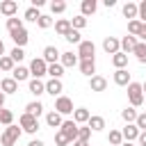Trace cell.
<instances>
[{"label":"cell","instance_id":"obj_1","mask_svg":"<svg viewBox=\"0 0 146 146\" xmlns=\"http://www.w3.org/2000/svg\"><path fill=\"white\" fill-rule=\"evenodd\" d=\"M128 100H130V107L144 105L146 96H144V87H141L139 82H130V84H128Z\"/></svg>","mask_w":146,"mask_h":146},{"label":"cell","instance_id":"obj_2","mask_svg":"<svg viewBox=\"0 0 146 146\" xmlns=\"http://www.w3.org/2000/svg\"><path fill=\"white\" fill-rule=\"evenodd\" d=\"M21 125H7L5 130H2V137H0V146H14L18 139H21Z\"/></svg>","mask_w":146,"mask_h":146},{"label":"cell","instance_id":"obj_3","mask_svg":"<svg viewBox=\"0 0 146 146\" xmlns=\"http://www.w3.org/2000/svg\"><path fill=\"white\" fill-rule=\"evenodd\" d=\"M18 125H21V130L23 132H27V135H34L36 130H39V119L36 116H32V114H21V119H18Z\"/></svg>","mask_w":146,"mask_h":146},{"label":"cell","instance_id":"obj_4","mask_svg":"<svg viewBox=\"0 0 146 146\" xmlns=\"http://www.w3.org/2000/svg\"><path fill=\"white\" fill-rule=\"evenodd\" d=\"M30 75L36 78V80H41L43 75H48V64L43 62V57H34L30 62Z\"/></svg>","mask_w":146,"mask_h":146},{"label":"cell","instance_id":"obj_5","mask_svg":"<svg viewBox=\"0 0 146 146\" xmlns=\"http://www.w3.org/2000/svg\"><path fill=\"white\" fill-rule=\"evenodd\" d=\"M55 112H59L62 116H66V114H73V112H75V107H73V100H71L68 96H59V98L55 100Z\"/></svg>","mask_w":146,"mask_h":146},{"label":"cell","instance_id":"obj_6","mask_svg":"<svg viewBox=\"0 0 146 146\" xmlns=\"http://www.w3.org/2000/svg\"><path fill=\"white\" fill-rule=\"evenodd\" d=\"M59 130H62V132H64V135H66V137L71 139V144H73V141L78 139V132H80V125H78V123H75L73 119H66V121L62 123V128H59Z\"/></svg>","mask_w":146,"mask_h":146},{"label":"cell","instance_id":"obj_7","mask_svg":"<svg viewBox=\"0 0 146 146\" xmlns=\"http://www.w3.org/2000/svg\"><path fill=\"white\" fill-rule=\"evenodd\" d=\"M94 55H96V46H94V41H82L80 46H78V57L80 59H94Z\"/></svg>","mask_w":146,"mask_h":146},{"label":"cell","instance_id":"obj_8","mask_svg":"<svg viewBox=\"0 0 146 146\" xmlns=\"http://www.w3.org/2000/svg\"><path fill=\"white\" fill-rule=\"evenodd\" d=\"M103 50H105L107 55L121 52V39H116V36H105V39H103Z\"/></svg>","mask_w":146,"mask_h":146},{"label":"cell","instance_id":"obj_9","mask_svg":"<svg viewBox=\"0 0 146 146\" xmlns=\"http://www.w3.org/2000/svg\"><path fill=\"white\" fill-rule=\"evenodd\" d=\"M16 11H18V2H16V0H2V2H0V14H2V16L14 18Z\"/></svg>","mask_w":146,"mask_h":146},{"label":"cell","instance_id":"obj_10","mask_svg":"<svg viewBox=\"0 0 146 146\" xmlns=\"http://www.w3.org/2000/svg\"><path fill=\"white\" fill-rule=\"evenodd\" d=\"M9 36H11V41L16 43V48H23V46L30 41V34H27L25 27H21V30H16V32H9Z\"/></svg>","mask_w":146,"mask_h":146},{"label":"cell","instance_id":"obj_11","mask_svg":"<svg viewBox=\"0 0 146 146\" xmlns=\"http://www.w3.org/2000/svg\"><path fill=\"white\" fill-rule=\"evenodd\" d=\"M59 57H62V52L57 50V46H46L43 48V62L46 64H57Z\"/></svg>","mask_w":146,"mask_h":146},{"label":"cell","instance_id":"obj_12","mask_svg":"<svg viewBox=\"0 0 146 146\" xmlns=\"http://www.w3.org/2000/svg\"><path fill=\"white\" fill-rule=\"evenodd\" d=\"M59 64H62L64 68H73V66H78V64H80V57H78V55H73L71 50H66V52H62Z\"/></svg>","mask_w":146,"mask_h":146},{"label":"cell","instance_id":"obj_13","mask_svg":"<svg viewBox=\"0 0 146 146\" xmlns=\"http://www.w3.org/2000/svg\"><path fill=\"white\" fill-rule=\"evenodd\" d=\"M80 73L87 75V78H94L96 75V59H80Z\"/></svg>","mask_w":146,"mask_h":146},{"label":"cell","instance_id":"obj_14","mask_svg":"<svg viewBox=\"0 0 146 146\" xmlns=\"http://www.w3.org/2000/svg\"><path fill=\"white\" fill-rule=\"evenodd\" d=\"M139 132H141V130H139L135 123H125V128L121 130V135H123V141H137Z\"/></svg>","mask_w":146,"mask_h":146},{"label":"cell","instance_id":"obj_15","mask_svg":"<svg viewBox=\"0 0 146 146\" xmlns=\"http://www.w3.org/2000/svg\"><path fill=\"white\" fill-rule=\"evenodd\" d=\"M132 80H130V73H128V68H116L114 71V84H119V87H128Z\"/></svg>","mask_w":146,"mask_h":146},{"label":"cell","instance_id":"obj_16","mask_svg":"<svg viewBox=\"0 0 146 146\" xmlns=\"http://www.w3.org/2000/svg\"><path fill=\"white\" fill-rule=\"evenodd\" d=\"M0 91L7 96V94H16L18 91V82L14 80V78H2L0 80Z\"/></svg>","mask_w":146,"mask_h":146},{"label":"cell","instance_id":"obj_17","mask_svg":"<svg viewBox=\"0 0 146 146\" xmlns=\"http://www.w3.org/2000/svg\"><path fill=\"white\" fill-rule=\"evenodd\" d=\"M62 91H64V84H62V80H48L46 82V94H50V96H62Z\"/></svg>","mask_w":146,"mask_h":146},{"label":"cell","instance_id":"obj_18","mask_svg":"<svg viewBox=\"0 0 146 146\" xmlns=\"http://www.w3.org/2000/svg\"><path fill=\"white\" fill-rule=\"evenodd\" d=\"M96 9H98V2H96V0H82V2H80V14H82L84 18H87V16H94Z\"/></svg>","mask_w":146,"mask_h":146},{"label":"cell","instance_id":"obj_19","mask_svg":"<svg viewBox=\"0 0 146 146\" xmlns=\"http://www.w3.org/2000/svg\"><path fill=\"white\" fill-rule=\"evenodd\" d=\"M27 89H30V94L32 96H41V94H46V82H41V80H36V78H32L30 82H27Z\"/></svg>","mask_w":146,"mask_h":146},{"label":"cell","instance_id":"obj_20","mask_svg":"<svg viewBox=\"0 0 146 146\" xmlns=\"http://www.w3.org/2000/svg\"><path fill=\"white\" fill-rule=\"evenodd\" d=\"M89 89L91 91H105L107 89V80L103 75H94V78H89Z\"/></svg>","mask_w":146,"mask_h":146},{"label":"cell","instance_id":"obj_21","mask_svg":"<svg viewBox=\"0 0 146 146\" xmlns=\"http://www.w3.org/2000/svg\"><path fill=\"white\" fill-rule=\"evenodd\" d=\"M123 16L130 18V21H137V18H139V5H135V2H125V5H123Z\"/></svg>","mask_w":146,"mask_h":146},{"label":"cell","instance_id":"obj_22","mask_svg":"<svg viewBox=\"0 0 146 146\" xmlns=\"http://www.w3.org/2000/svg\"><path fill=\"white\" fill-rule=\"evenodd\" d=\"M137 43H139V41H137V36H130V34H128V36H123V39H121V52H125V55H128V52H132V50L137 48Z\"/></svg>","mask_w":146,"mask_h":146},{"label":"cell","instance_id":"obj_23","mask_svg":"<svg viewBox=\"0 0 146 146\" xmlns=\"http://www.w3.org/2000/svg\"><path fill=\"white\" fill-rule=\"evenodd\" d=\"M89 119H91V114H89V110L87 107H75V112H73V121L80 125V123H89Z\"/></svg>","mask_w":146,"mask_h":146},{"label":"cell","instance_id":"obj_24","mask_svg":"<svg viewBox=\"0 0 146 146\" xmlns=\"http://www.w3.org/2000/svg\"><path fill=\"white\" fill-rule=\"evenodd\" d=\"M46 123H48L50 128H62V123H64V119H62V114H59V112H55V110H50V112L46 114Z\"/></svg>","mask_w":146,"mask_h":146},{"label":"cell","instance_id":"obj_25","mask_svg":"<svg viewBox=\"0 0 146 146\" xmlns=\"http://www.w3.org/2000/svg\"><path fill=\"white\" fill-rule=\"evenodd\" d=\"M71 30H73V27H71V21H68V18H59V21L55 23V32L62 34V36H66Z\"/></svg>","mask_w":146,"mask_h":146},{"label":"cell","instance_id":"obj_26","mask_svg":"<svg viewBox=\"0 0 146 146\" xmlns=\"http://www.w3.org/2000/svg\"><path fill=\"white\" fill-rule=\"evenodd\" d=\"M11 78H14L16 82L27 80V78H30V66H16V68L11 71Z\"/></svg>","mask_w":146,"mask_h":146},{"label":"cell","instance_id":"obj_27","mask_svg":"<svg viewBox=\"0 0 146 146\" xmlns=\"http://www.w3.org/2000/svg\"><path fill=\"white\" fill-rule=\"evenodd\" d=\"M25 114H32V116H36V119H39V116L43 114V105H41L39 100H32V103H27V105H25Z\"/></svg>","mask_w":146,"mask_h":146},{"label":"cell","instance_id":"obj_28","mask_svg":"<svg viewBox=\"0 0 146 146\" xmlns=\"http://www.w3.org/2000/svg\"><path fill=\"white\" fill-rule=\"evenodd\" d=\"M141 32H144V23H141L139 18L128 23V34H130V36H141Z\"/></svg>","mask_w":146,"mask_h":146},{"label":"cell","instance_id":"obj_29","mask_svg":"<svg viewBox=\"0 0 146 146\" xmlns=\"http://www.w3.org/2000/svg\"><path fill=\"white\" fill-rule=\"evenodd\" d=\"M48 75L52 78V80H62V75H64V66L57 62V64H48Z\"/></svg>","mask_w":146,"mask_h":146},{"label":"cell","instance_id":"obj_30","mask_svg":"<svg viewBox=\"0 0 146 146\" xmlns=\"http://www.w3.org/2000/svg\"><path fill=\"white\" fill-rule=\"evenodd\" d=\"M137 116H139V114H137V110H135V107H125V110H121V119H123L125 123H135V121H137Z\"/></svg>","mask_w":146,"mask_h":146},{"label":"cell","instance_id":"obj_31","mask_svg":"<svg viewBox=\"0 0 146 146\" xmlns=\"http://www.w3.org/2000/svg\"><path fill=\"white\" fill-rule=\"evenodd\" d=\"M16 68V62L9 57V55H5V57H0V71H5V73H11Z\"/></svg>","mask_w":146,"mask_h":146},{"label":"cell","instance_id":"obj_32","mask_svg":"<svg viewBox=\"0 0 146 146\" xmlns=\"http://www.w3.org/2000/svg\"><path fill=\"white\" fill-rule=\"evenodd\" d=\"M132 55L137 57V62H139V64H146V43H144V41H139V43H137V48L132 50Z\"/></svg>","mask_w":146,"mask_h":146},{"label":"cell","instance_id":"obj_33","mask_svg":"<svg viewBox=\"0 0 146 146\" xmlns=\"http://www.w3.org/2000/svg\"><path fill=\"white\" fill-rule=\"evenodd\" d=\"M112 64H114L116 68H125V66H128V55H125V52H116V55H112Z\"/></svg>","mask_w":146,"mask_h":146},{"label":"cell","instance_id":"obj_34","mask_svg":"<svg viewBox=\"0 0 146 146\" xmlns=\"http://www.w3.org/2000/svg\"><path fill=\"white\" fill-rule=\"evenodd\" d=\"M87 125H89V128H91L94 132H100V130L105 128V119H103V116H91Z\"/></svg>","mask_w":146,"mask_h":146},{"label":"cell","instance_id":"obj_35","mask_svg":"<svg viewBox=\"0 0 146 146\" xmlns=\"http://www.w3.org/2000/svg\"><path fill=\"white\" fill-rule=\"evenodd\" d=\"M0 123L2 125H11L14 123V112L7 107H0Z\"/></svg>","mask_w":146,"mask_h":146},{"label":"cell","instance_id":"obj_36","mask_svg":"<svg viewBox=\"0 0 146 146\" xmlns=\"http://www.w3.org/2000/svg\"><path fill=\"white\" fill-rule=\"evenodd\" d=\"M23 18H25V21H32V23H36V21L41 18V11H39L36 7H27V9H25V14H23Z\"/></svg>","mask_w":146,"mask_h":146},{"label":"cell","instance_id":"obj_37","mask_svg":"<svg viewBox=\"0 0 146 146\" xmlns=\"http://www.w3.org/2000/svg\"><path fill=\"white\" fill-rule=\"evenodd\" d=\"M107 141H110L112 146H121V144H123V135H121V130H110Z\"/></svg>","mask_w":146,"mask_h":146},{"label":"cell","instance_id":"obj_38","mask_svg":"<svg viewBox=\"0 0 146 146\" xmlns=\"http://www.w3.org/2000/svg\"><path fill=\"white\" fill-rule=\"evenodd\" d=\"M84 25H87V18H84L82 14H78V16H73V18H71V27H73V30H78V32H80Z\"/></svg>","mask_w":146,"mask_h":146},{"label":"cell","instance_id":"obj_39","mask_svg":"<svg viewBox=\"0 0 146 146\" xmlns=\"http://www.w3.org/2000/svg\"><path fill=\"white\" fill-rule=\"evenodd\" d=\"M21 27H25V25H23V18H16V16H14V18H7V30H9V32H16V30H21Z\"/></svg>","mask_w":146,"mask_h":146},{"label":"cell","instance_id":"obj_40","mask_svg":"<svg viewBox=\"0 0 146 146\" xmlns=\"http://www.w3.org/2000/svg\"><path fill=\"white\" fill-rule=\"evenodd\" d=\"M50 11L52 14H64L66 11V2L64 0H52L50 2Z\"/></svg>","mask_w":146,"mask_h":146},{"label":"cell","instance_id":"obj_41","mask_svg":"<svg viewBox=\"0 0 146 146\" xmlns=\"http://www.w3.org/2000/svg\"><path fill=\"white\" fill-rule=\"evenodd\" d=\"M68 144H71V139H68L62 130H57V132H55V146H68Z\"/></svg>","mask_w":146,"mask_h":146},{"label":"cell","instance_id":"obj_42","mask_svg":"<svg viewBox=\"0 0 146 146\" xmlns=\"http://www.w3.org/2000/svg\"><path fill=\"white\" fill-rule=\"evenodd\" d=\"M64 39H66L68 43H78V46L82 43V39H80V32H78V30H71V32H68V34H66Z\"/></svg>","mask_w":146,"mask_h":146},{"label":"cell","instance_id":"obj_43","mask_svg":"<svg viewBox=\"0 0 146 146\" xmlns=\"http://www.w3.org/2000/svg\"><path fill=\"white\" fill-rule=\"evenodd\" d=\"M9 57H11L14 62H21V59H25V50H23V48H16V46H14V48H11V52H9Z\"/></svg>","mask_w":146,"mask_h":146},{"label":"cell","instance_id":"obj_44","mask_svg":"<svg viewBox=\"0 0 146 146\" xmlns=\"http://www.w3.org/2000/svg\"><path fill=\"white\" fill-rule=\"evenodd\" d=\"M36 25H39L41 30H48V27L52 25V18H50V16H46V14H41V18L36 21Z\"/></svg>","mask_w":146,"mask_h":146},{"label":"cell","instance_id":"obj_45","mask_svg":"<svg viewBox=\"0 0 146 146\" xmlns=\"http://www.w3.org/2000/svg\"><path fill=\"white\" fill-rule=\"evenodd\" d=\"M135 125L141 130V132H146V112H141L139 116H137V121H135Z\"/></svg>","mask_w":146,"mask_h":146},{"label":"cell","instance_id":"obj_46","mask_svg":"<svg viewBox=\"0 0 146 146\" xmlns=\"http://www.w3.org/2000/svg\"><path fill=\"white\" fill-rule=\"evenodd\" d=\"M89 137H91V128H89V125L80 128V132H78V139H84V141H89Z\"/></svg>","mask_w":146,"mask_h":146},{"label":"cell","instance_id":"obj_47","mask_svg":"<svg viewBox=\"0 0 146 146\" xmlns=\"http://www.w3.org/2000/svg\"><path fill=\"white\" fill-rule=\"evenodd\" d=\"M139 21L146 25V0H141V2H139Z\"/></svg>","mask_w":146,"mask_h":146},{"label":"cell","instance_id":"obj_48","mask_svg":"<svg viewBox=\"0 0 146 146\" xmlns=\"http://www.w3.org/2000/svg\"><path fill=\"white\" fill-rule=\"evenodd\" d=\"M137 146H146V132H139V137H137Z\"/></svg>","mask_w":146,"mask_h":146},{"label":"cell","instance_id":"obj_49","mask_svg":"<svg viewBox=\"0 0 146 146\" xmlns=\"http://www.w3.org/2000/svg\"><path fill=\"white\" fill-rule=\"evenodd\" d=\"M43 5H46V2H43V0H32V7H36V9H41V7H43Z\"/></svg>","mask_w":146,"mask_h":146},{"label":"cell","instance_id":"obj_50","mask_svg":"<svg viewBox=\"0 0 146 146\" xmlns=\"http://www.w3.org/2000/svg\"><path fill=\"white\" fill-rule=\"evenodd\" d=\"M73 146H89V141H84V139H75Z\"/></svg>","mask_w":146,"mask_h":146},{"label":"cell","instance_id":"obj_51","mask_svg":"<svg viewBox=\"0 0 146 146\" xmlns=\"http://www.w3.org/2000/svg\"><path fill=\"white\" fill-rule=\"evenodd\" d=\"M27 146H43V141H41V139H32Z\"/></svg>","mask_w":146,"mask_h":146},{"label":"cell","instance_id":"obj_52","mask_svg":"<svg viewBox=\"0 0 146 146\" xmlns=\"http://www.w3.org/2000/svg\"><path fill=\"white\" fill-rule=\"evenodd\" d=\"M103 5H105V7H114V5H116V0H103Z\"/></svg>","mask_w":146,"mask_h":146},{"label":"cell","instance_id":"obj_53","mask_svg":"<svg viewBox=\"0 0 146 146\" xmlns=\"http://www.w3.org/2000/svg\"><path fill=\"white\" fill-rule=\"evenodd\" d=\"M5 98H7V96H5L2 91H0V107H5Z\"/></svg>","mask_w":146,"mask_h":146},{"label":"cell","instance_id":"obj_54","mask_svg":"<svg viewBox=\"0 0 146 146\" xmlns=\"http://www.w3.org/2000/svg\"><path fill=\"white\" fill-rule=\"evenodd\" d=\"M0 57H5V43H2V39H0Z\"/></svg>","mask_w":146,"mask_h":146},{"label":"cell","instance_id":"obj_55","mask_svg":"<svg viewBox=\"0 0 146 146\" xmlns=\"http://www.w3.org/2000/svg\"><path fill=\"white\" fill-rule=\"evenodd\" d=\"M141 39H144V43H146V25H144V32H141Z\"/></svg>","mask_w":146,"mask_h":146},{"label":"cell","instance_id":"obj_56","mask_svg":"<svg viewBox=\"0 0 146 146\" xmlns=\"http://www.w3.org/2000/svg\"><path fill=\"white\" fill-rule=\"evenodd\" d=\"M121 146H135V144H132V141H123Z\"/></svg>","mask_w":146,"mask_h":146},{"label":"cell","instance_id":"obj_57","mask_svg":"<svg viewBox=\"0 0 146 146\" xmlns=\"http://www.w3.org/2000/svg\"><path fill=\"white\" fill-rule=\"evenodd\" d=\"M141 87H144V96H146V82H144V84H141Z\"/></svg>","mask_w":146,"mask_h":146},{"label":"cell","instance_id":"obj_58","mask_svg":"<svg viewBox=\"0 0 146 146\" xmlns=\"http://www.w3.org/2000/svg\"><path fill=\"white\" fill-rule=\"evenodd\" d=\"M0 137H2V132H0Z\"/></svg>","mask_w":146,"mask_h":146}]
</instances>
